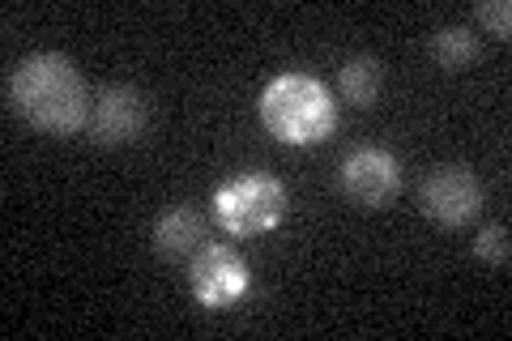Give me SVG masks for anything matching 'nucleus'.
I'll list each match as a JSON object with an SVG mask.
<instances>
[{
	"label": "nucleus",
	"instance_id": "obj_1",
	"mask_svg": "<svg viewBox=\"0 0 512 341\" xmlns=\"http://www.w3.org/2000/svg\"><path fill=\"white\" fill-rule=\"evenodd\" d=\"M86 77L73 56L64 52H35L18 60L9 73V107L43 137H77L90 120Z\"/></svg>",
	"mask_w": 512,
	"mask_h": 341
},
{
	"label": "nucleus",
	"instance_id": "obj_8",
	"mask_svg": "<svg viewBox=\"0 0 512 341\" xmlns=\"http://www.w3.org/2000/svg\"><path fill=\"white\" fill-rule=\"evenodd\" d=\"M150 243H154L158 256H167V261H192V252L205 243V218L188 205H171L154 218Z\"/></svg>",
	"mask_w": 512,
	"mask_h": 341
},
{
	"label": "nucleus",
	"instance_id": "obj_5",
	"mask_svg": "<svg viewBox=\"0 0 512 341\" xmlns=\"http://www.w3.org/2000/svg\"><path fill=\"white\" fill-rule=\"evenodd\" d=\"M146 124H150V99L137 86L107 81V86L94 90L86 137L99 145V150H120V145H133L141 133H146Z\"/></svg>",
	"mask_w": 512,
	"mask_h": 341
},
{
	"label": "nucleus",
	"instance_id": "obj_6",
	"mask_svg": "<svg viewBox=\"0 0 512 341\" xmlns=\"http://www.w3.org/2000/svg\"><path fill=\"white\" fill-rule=\"evenodd\" d=\"M338 188L350 205L359 209H384L389 201H397L402 192V162L393 150H380V145H359L350 150L338 167Z\"/></svg>",
	"mask_w": 512,
	"mask_h": 341
},
{
	"label": "nucleus",
	"instance_id": "obj_9",
	"mask_svg": "<svg viewBox=\"0 0 512 341\" xmlns=\"http://www.w3.org/2000/svg\"><path fill=\"white\" fill-rule=\"evenodd\" d=\"M427 56H431V64H436V69H444V73H461V69H470V64L478 60V39H474V30H470V26L448 22V26H436V30H431Z\"/></svg>",
	"mask_w": 512,
	"mask_h": 341
},
{
	"label": "nucleus",
	"instance_id": "obj_7",
	"mask_svg": "<svg viewBox=\"0 0 512 341\" xmlns=\"http://www.w3.org/2000/svg\"><path fill=\"white\" fill-rule=\"evenodd\" d=\"M419 205L431 222L440 226H466L483 209V180L466 167V162H440L423 175Z\"/></svg>",
	"mask_w": 512,
	"mask_h": 341
},
{
	"label": "nucleus",
	"instance_id": "obj_12",
	"mask_svg": "<svg viewBox=\"0 0 512 341\" xmlns=\"http://www.w3.org/2000/svg\"><path fill=\"white\" fill-rule=\"evenodd\" d=\"M474 18L483 22L500 43L512 39V5H508V0H483V5L474 9Z\"/></svg>",
	"mask_w": 512,
	"mask_h": 341
},
{
	"label": "nucleus",
	"instance_id": "obj_2",
	"mask_svg": "<svg viewBox=\"0 0 512 341\" xmlns=\"http://www.w3.org/2000/svg\"><path fill=\"white\" fill-rule=\"evenodd\" d=\"M256 111H261L265 133L282 145H295V150L329 141L338 128V103H333L329 86L303 69L269 77Z\"/></svg>",
	"mask_w": 512,
	"mask_h": 341
},
{
	"label": "nucleus",
	"instance_id": "obj_3",
	"mask_svg": "<svg viewBox=\"0 0 512 341\" xmlns=\"http://www.w3.org/2000/svg\"><path fill=\"white\" fill-rule=\"evenodd\" d=\"M210 209H214V222L222 226V235L256 239V235L278 231L286 222L291 192H286V184L274 171H239L210 192Z\"/></svg>",
	"mask_w": 512,
	"mask_h": 341
},
{
	"label": "nucleus",
	"instance_id": "obj_4",
	"mask_svg": "<svg viewBox=\"0 0 512 341\" xmlns=\"http://www.w3.org/2000/svg\"><path fill=\"white\" fill-rule=\"evenodd\" d=\"M188 290L205 312H231L252 295V269L231 243H201L188 261Z\"/></svg>",
	"mask_w": 512,
	"mask_h": 341
},
{
	"label": "nucleus",
	"instance_id": "obj_10",
	"mask_svg": "<svg viewBox=\"0 0 512 341\" xmlns=\"http://www.w3.org/2000/svg\"><path fill=\"white\" fill-rule=\"evenodd\" d=\"M338 90L346 103L355 107H372L384 90V64L376 56H350L338 73Z\"/></svg>",
	"mask_w": 512,
	"mask_h": 341
},
{
	"label": "nucleus",
	"instance_id": "obj_11",
	"mask_svg": "<svg viewBox=\"0 0 512 341\" xmlns=\"http://www.w3.org/2000/svg\"><path fill=\"white\" fill-rule=\"evenodd\" d=\"M474 256L491 269H504L508 265V226L504 222H487L474 239Z\"/></svg>",
	"mask_w": 512,
	"mask_h": 341
}]
</instances>
